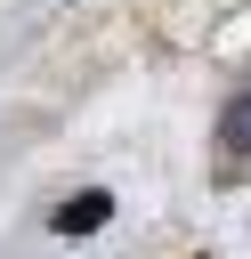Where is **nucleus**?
Wrapping results in <instances>:
<instances>
[{
  "instance_id": "f03ea898",
  "label": "nucleus",
  "mask_w": 251,
  "mask_h": 259,
  "mask_svg": "<svg viewBox=\"0 0 251 259\" xmlns=\"http://www.w3.org/2000/svg\"><path fill=\"white\" fill-rule=\"evenodd\" d=\"M227 138H235V146H243V154H251V97H243V105H235V113H227Z\"/></svg>"
},
{
  "instance_id": "f257e3e1",
  "label": "nucleus",
  "mask_w": 251,
  "mask_h": 259,
  "mask_svg": "<svg viewBox=\"0 0 251 259\" xmlns=\"http://www.w3.org/2000/svg\"><path fill=\"white\" fill-rule=\"evenodd\" d=\"M105 219H113V194H81V202H57V210H49L57 235H97Z\"/></svg>"
}]
</instances>
